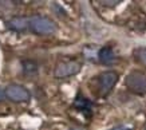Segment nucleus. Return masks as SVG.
Returning a JSON list of instances; mask_svg holds the SVG:
<instances>
[{
    "instance_id": "1",
    "label": "nucleus",
    "mask_w": 146,
    "mask_h": 130,
    "mask_svg": "<svg viewBox=\"0 0 146 130\" xmlns=\"http://www.w3.org/2000/svg\"><path fill=\"white\" fill-rule=\"evenodd\" d=\"M28 30L38 35H50L56 31V24L46 16H31L28 18Z\"/></svg>"
},
{
    "instance_id": "12",
    "label": "nucleus",
    "mask_w": 146,
    "mask_h": 130,
    "mask_svg": "<svg viewBox=\"0 0 146 130\" xmlns=\"http://www.w3.org/2000/svg\"><path fill=\"white\" fill-rule=\"evenodd\" d=\"M110 130H131L130 127H126V126H117V127H113Z\"/></svg>"
},
{
    "instance_id": "10",
    "label": "nucleus",
    "mask_w": 146,
    "mask_h": 130,
    "mask_svg": "<svg viewBox=\"0 0 146 130\" xmlns=\"http://www.w3.org/2000/svg\"><path fill=\"white\" fill-rule=\"evenodd\" d=\"M135 58L138 59V62H141L142 64L146 66V48H138L135 50Z\"/></svg>"
},
{
    "instance_id": "5",
    "label": "nucleus",
    "mask_w": 146,
    "mask_h": 130,
    "mask_svg": "<svg viewBox=\"0 0 146 130\" xmlns=\"http://www.w3.org/2000/svg\"><path fill=\"white\" fill-rule=\"evenodd\" d=\"M5 97L13 102H28L31 98V94L26 87L13 83L5 87Z\"/></svg>"
},
{
    "instance_id": "2",
    "label": "nucleus",
    "mask_w": 146,
    "mask_h": 130,
    "mask_svg": "<svg viewBox=\"0 0 146 130\" xmlns=\"http://www.w3.org/2000/svg\"><path fill=\"white\" fill-rule=\"evenodd\" d=\"M126 87L131 93L138 95H146V75L141 71H131L125 79Z\"/></svg>"
},
{
    "instance_id": "6",
    "label": "nucleus",
    "mask_w": 146,
    "mask_h": 130,
    "mask_svg": "<svg viewBox=\"0 0 146 130\" xmlns=\"http://www.w3.org/2000/svg\"><path fill=\"white\" fill-rule=\"evenodd\" d=\"M98 59L102 64H106V66H110L113 63H115L117 60V56L114 54V50L111 47H102L98 52Z\"/></svg>"
},
{
    "instance_id": "7",
    "label": "nucleus",
    "mask_w": 146,
    "mask_h": 130,
    "mask_svg": "<svg viewBox=\"0 0 146 130\" xmlns=\"http://www.w3.org/2000/svg\"><path fill=\"white\" fill-rule=\"evenodd\" d=\"M8 27L15 31H27L28 30V18H12L8 22Z\"/></svg>"
},
{
    "instance_id": "14",
    "label": "nucleus",
    "mask_w": 146,
    "mask_h": 130,
    "mask_svg": "<svg viewBox=\"0 0 146 130\" xmlns=\"http://www.w3.org/2000/svg\"><path fill=\"white\" fill-rule=\"evenodd\" d=\"M71 130H80V129H71Z\"/></svg>"
},
{
    "instance_id": "13",
    "label": "nucleus",
    "mask_w": 146,
    "mask_h": 130,
    "mask_svg": "<svg viewBox=\"0 0 146 130\" xmlns=\"http://www.w3.org/2000/svg\"><path fill=\"white\" fill-rule=\"evenodd\" d=\"M101 3L105 5H115V4H118L119 1H101Z\"/></svg>"
},
{
    "instance_id": "3",
    "label": "nucleus",
    "mask_w": 146,
    "mask_h": 130,
    "mask_svg": "<svg viewBox=\"0 0 146 130\" xmlns=\"http://www.w3.org/2000/svg\"><path fill=\"white\" fill-rule=\"evenodd\" d=\"M118 82V74L115 71H105L98 76V89L99 94L105 97L114 89L115 83Z\"/></svg>"
},
{
    "instance_id": "9",
    "label": "nucleus",
    "mask_w": 146,
    "mask_h": 130,
    "mask_svg": "<svg viewBox=\"0 0 146 130\" xmlns=\"http://www.w3.org/2000/svg\"><path fill=\"white\" fill-rule=\"evenodd\" d=\"M23 70H24V72H27V74H34V72L38 71V66H36L35 62H31V60H26V62L23 63Z\"/></svg>"
},
{
    "instance_id": "8",
    "label": "nucleus",
    "mask_w": 146,
    "mask_h": 130,
    "mask_svg": "<svg viewBox=\"0 0 146 130\" xmlns=\"http://www.w3.org/2000/svg\"><path fill=\"white\" fill-rule=\"evenodd\" d=\"M74 106L83 113L91 111V102L87 98H84L82 94H78V97L75 98V102H74Z\"/></svg>"
},
{
    "instance_id": "4",
    "label": "nucleus",
    "mask_w": 146,
    "mask_h": 130,
    "mask_svg": "<svg viewBox=\"0 0 146 130\" xmlns=\"http://www.w3.org/2000/svg\"><path fill=\"white\" fill-rule=\"evenodd\" d=\"M82 68V63L78 60H63L59 62L55 67V76L56 78H66V76H71L75 75L80 71Z\"/></svg>"
},
{
    "instance_id": "11",
    "label": "nucleus",
    "mask_w": 146,
    "mask_h": 130,
    "mask_svg": "<svg viewBox=\"0 0 146 130\" xmlns=\"http://www.w3.org/2000/svg\"><path fill=\"white\" fill-rule=\"evenodd\" d=\"M4 98H7V97H5V90H3L0 87V102L4 101Z\"/></svg>"
}]
</instances>
